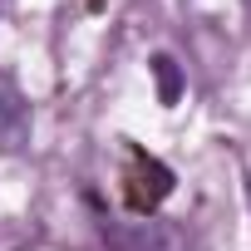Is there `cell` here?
Listing matches in <instances>:
<instances>
[{"label":"cell","mask_w":251,"mask_h":251,"mask_svg":"<svg viewBox=\"0 0 251 251\" xmlns=\"http://www.w3.org/2000/svg\"><path fill=\"white\" fill-rule=\"evenodd\" d=\"M168 192H173V168L148 158V153H138V148H128V168H123V197H128V207L153 212Z\"/></svg>","instance_id":"cell-1"},{"label":"cell","mask_w":251,"mask_h":251,"mask_svg":"<svg viewBox=\"0 0 251 251\" xmlns=\"http://www.w3.org/2000/svg\"><path fill=\"white\" fill-rule=\"evenodd\" d=\"M99 236L113 251H187V236L173 222H99Z\"/></svg>","instance_id":"cell-2"},{"label":"cell","mask_w":251,"mask_h":251,"mask_svg":"<svg viewBox=\"0 0 251 251\" xmlns=\"http://www.w3.org/2000/svg\"><path fill=\"white\" fill-rule=\"evenodd\" d=\"M153 74H158V99H163V103H177V94H182V74H177V59L158 54V59H153Z\"/></svg>","instance_id":"cell-3"},{"label":"cell","mask_w":251,"mask_h":251,"mask_svg":"<svg viewBox=\"0 0 251 251\" xmlns=\"http://www.w3.org/2000/svg\"><path fill=\"white\" fill-rule=\"evenodd\" d=\"M246 197H251V177H246Z\"/></svg>","instance_id":"cell-4"}]
</instances>
